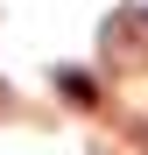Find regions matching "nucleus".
I'll return each instance as SVG.
<instances>
[{"label":"nucleus","mask_w":148,"mask_h":155,"mask_svg":"<svg viewBox=\"0 0 148 155\" xmlns=\"http://www.w3.org/2000/svg\"><path fill=\"white\" fill-rule=\"evenodd\" d=\"M99 42H106V57H113V64H141V57H148V14L120 7L106 28H99Z\"/></svg>","instance_id":"f257e3e1"},{"label":"nucleus","mask_w":148,"mask_h":155,"mask_svg":"<svg viewBox=\"0 0 148 155\" xmlns=\"http://www.w3.org/2000/svg\"><path fill=\"white\" fill-rule=\"evenodd\" d=\"M57 92H64V99H78V106H99V85H92L85 71H57Z\"/></svg>","instance_id":"f03ea898"}]
</instances>
